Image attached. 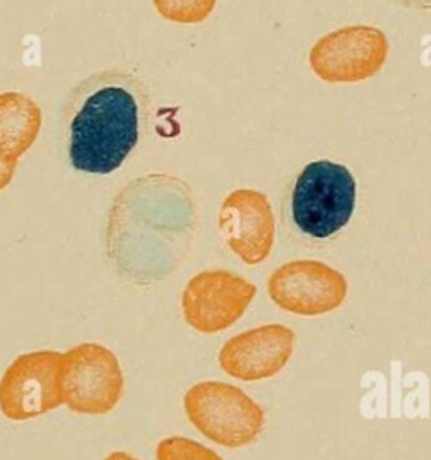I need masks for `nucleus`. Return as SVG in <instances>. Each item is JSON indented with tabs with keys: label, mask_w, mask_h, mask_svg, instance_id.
<instances>
[{
	"label": "nucleus",
	"mask_w": 431,
	"mask_h": 460,
	"mask_svg": "<svg viewBox=\"0 0 431 460\" xmlns=\"http://www.w3.org/2000/svg\"><path fill=\"white\" fill-rule=\"evenodd\" d=\"M147 115V90L136 75L104 70L83 79L63 111L72 167L90 174L117 171L136 147Z\"/></svg>",
	"instance_id": "obj_1"
},
{
	"label": "nucleus",
	"mask_w": 431,
	"mask_h": 460,
	"mask_svg": "<svg viewBox=\"0 0 431 460\" xmlns=\"http://www.w3.org/2000/svg\"><path fill=\"white\" fill-rule=\"evenodd\" d=\"M357 183L350 169L330 160L307 164L291 192V216L296 228L314 239L338 234L350 221Z\"/></svg>",
	"instance_id": "obj_2"
},
{
	"label": "nucleus",
	"mask_w": 431,
	"mask_h": 460,
	"mask_svg": "<svg viewBox=\"0 0 431 460\" xmlns=\"http://www.w3.org/2000/svg\"><path fill=\"white\" fill-rule=\"evenodd\" d=\"M189 420L212 442L241 447L253 442L262 426V408L239 386L223 381L196 383L183 397Z\"/></svg>",
	"instance_id": "obj_3"
},
{
	"label": "nucleus",
	"mask_w": 431,
	"mask_h": 460,
	"mask_svg": "<svg viewBox=\"0 0 431 460\" xmlns=\"http://www.w3.org/2000/svg\"><path fill=\"white\" fill-rule=\"evenodd\" d=\"M57 388L66 408L102 415L115 408L124 388L117 356L99 343H79L61 354Z\"/></svg>",
	"instance_id": "obj_4"
},
{
	"label": "nucleus",
	"mask_w": 431,
	"mask_h": 460,
	"mask_svg": "<svg viewBox=\"0 0 431 460\" xmlns=\"http://www.w3.org/2000/svg\"><path fill=\"white\" fill-rule=\"evenodd\" d=\"M390 43L374 25H347L321 36L309 52L312 72L327 83H357L386 63Z\"/></svg>",
	"instance_id": "obj_5"
},
{
	"label": "nucleus",
	"mask_w": 431,
	"mask_h": 460,
	"mask_svg": "<svg viewBox=\"0 0 431 460\" xmlns=\"http://www.w3.org/2000/svg\"><path fill=\"white\" fill-rule=\"evenodd\" d=\"M348 284L341 271L312 259L291 261L277 268L268 280L271 300L284 311L318 316L338 309Z\"/></svg>",
	"instance_id": "obj_6"
},
{
	"label": "nucleus",
	"mask_w": 431,
	"mask_h": 460,
	"mask_svg": "<svg viewBox=\"0 0 431 460\" xmlns=\"http://www.w3.org/2000/svg\"><path fill=\"white\" fill-rule=\"evenodd\" d=\"M255 293V284L228 270L201 271L181 295L185 322L205 334L224 331L244 314Z\"/></svg>",
	"instance_id": "obj_7"
},
{
	"label": "nucleus",
	"mask_w": 431,
	"mask_h": 460,
	"mask_svg": "<svg viewBox=\"0 0 431 460\" xmlns=\"http://www.w3.org/2000/svg\"><path fill=\"white\" fill-rule=\"evenodd\" d=\"M61 352L34 350L18 356L0 379V410L11 420H29L63 404L57 388Z\"/></svg>",
	"instance_id": "obj_8"
},
{
	"label": "nucleus",
	"mask_w": 431,
	"mask_h": 460,
	"mask_svg": "<svg viewBox=\"0 0 431 460\" xmlns=\"http://www.w3.org/2000/svg\"><path fill=\"white\" fill-rule=\"evenodd\" d=\"M217 221L226 244L246 264L268 259L275 241V217L266 194L253 189L230 192Z\"/></svg>",
	"instance_id": "obj_9"
},
{
	"label": "nucleus",
	"mask_w": 431,
	"mask_h": 460,
	"mask_svg": "<svg viewBox=\"0 0 431 460\" xmlns=\"http://www.w3.org/2000/svg\"><path fill=\"white\" fill-rule=\"evenodd\" d=\"M295 332L280 323L253 327L230 338L219 350L221 368L241 381H259L278 374L293 354Z\"/></svg>",
	"instance_id": "obj_10"
},
{
	"label": "nucleus",
	"mask_w": 431,
	"mask_h": 460,
	"mask_svg": "<svg viewBox=\"0 0 431 460\" xmlns=\"http://www.w3.org/2000/svg\"><path fill=\"white\" fill-rule=\"evenodd\" d=\"M41 128V110L25 93H0V156L18 162L34 144Z\"/></svg>",
	"instance_id": "obj_11"
},
{
	"label": "nucleus",
	"mask_w": 431,
	"mask_h": 460,
	"mask_svg": "<svg viewBox=\"0 0 431 460\" xmlns=\"http://www.w3.org/2000/svg\"><path fill=\"white\" fill-rule=\"evenodd\" d=\"M217 0H153L156 11L171 22L199 23L216 7Z\"/></svg>",
	"instance_id": "obj_12"
},
{
	"label": "nucleus",
	"mask_w": 431,
	"mask_h": 460,
	"mask_svg": "<svg viewBox=\"0 0 431 460\" xmlns=\"http://www.w3.org/2000/svg\"><path fill=\"white\" fill-rule=\"evenodd\" d=\"M156 460H223L214 449L187 438L167 437L156 446Z\"/></svg>",
	"instance_id": "obj_13"
},
{
	"label": "nucleus",
	"mask_w": 431,
	"mask_h": 460,
	"mask_svg": "<svg viewBox=\"0 0 431 460\" xmlns=\"http://www.w3.org/2000/svg\"><path fill=\"white\" fill-rule=\"evenodd\" d=\"M14 169H16L14 160H7V158L0 156V190L9 185V181L13 180Z\"/></svg>",
	"instance_id": "obj_14"
},
{
	"label": "nucleus",
	"mask_w": 431,
	"mask_h": 460,
	"mask_svg": "<svg viewBox=\"0 0 431 460\" xmlns=\"http://www.w3.org/2000/svg\"><path fill=\"white\" fill-rule=\"evenodd\" d=\"M104 460H136L135 456H131L129 453H124V451H115V453H110Z\"/></svg>",
	"instance_id": "obj_15"
},
{
	"label": "nucleus",
	"mask_w": 431,
	"mask_h": 460,
	"mask_svg": "<svg viewBox=\"0 0 431 460\" xmlns=\"http://www.w3.org/2000/svg\"><path fill=\"white\" fill-rule=\"evenodd\" d=\"M409 5H415V7H422V9H431V0H402Z\"/></svg>",
	"instance_id": "obj_16"
}]
</instances>
